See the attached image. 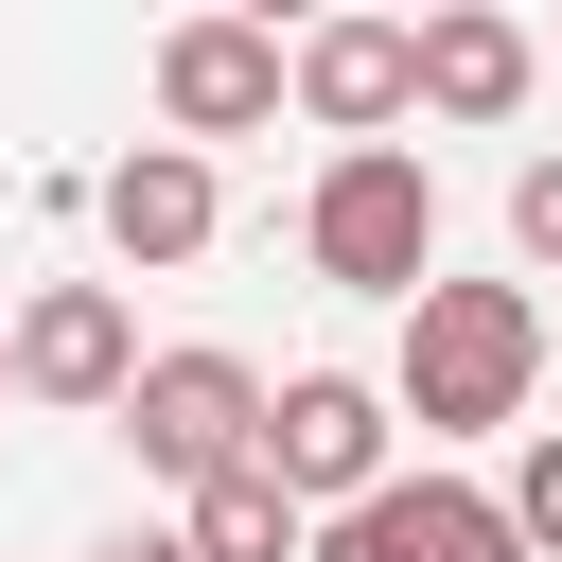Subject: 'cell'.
Wrapping results in <instances>:
<instances>
[{"label": "cell", "mask_w": 562, "mask_h": 562, "mask_svg": "<svg viewBox=\"0 0 562 562\" xmlns=\"http://www.w3.org/2000/svg\"><path fill=\"white\" fill-rule=\"evenodd\" d=\"M544 369H562L544 281H422V299H404V351H386V386H404L422 439H509Z\"/></svg>", "instance_id": "obj_1"}, {"label": "cell", "mask_w": 562, "mask_h": 562, "mask_svg": "<svg viewBox=\"0 0 562 562\" xmlns=\"http://www.w3.org/2000/svg\"><path fill=\"white\" fill-rule=\"evenodd\" d=\"M299 263L334 299H422L439 281V158L386 123V140H334L316 193H299Z\"/></svg>", "instance_id": "obj_2"}, {"label": "cell", "mask_w": 562, "mask_h": 562, "mask_svg": "<svg viewBox=\"0 0 562 562\" xmlns=\"http://www.w3.org/2000/svg\"><path fill=\"white\" fill-rule=\"evenodd\" d=\"M281 105H299V35H281V18L193 0V18L158 35V123H176V140H263Z\"/></svg>", "instance_id": "obj_3"}, {"label": "cell", "mask_w": 562, "mask_h": 562, "mask_svg": "<svg viewBox=\"0 0 562 562\" xmlns=\"http://www.w3.org/2000/svg\"><path fill=\"white\" fill-rule=\"evenodd\" d=\"M105 422L140 439V474H158V492H193V474L263 457V369H246V351H140V386H123Z\"/></svg>", "instance_id": "obj_4"}, {"label": "cell", "mask_w": 562, "mask_h": 562, "mask_svg": "<svg viewBox=\"0 0 562 562\" xmlns=\"http://www.w3.org/2000/svg\"><path fill=\"white\" fill-rule=\"evenodd\" d=\"M316 562H544V544L474 474H369L351 509H316Z\"/></svg>", "instance_id": "obj_5"}, {"label": "cell", "mask_w": 562, "mask_h": 562, "mask_svg": "<svg viewBox=\"0 0 562 562\" xmlns=\"http://www.w3.org/2000/svg\"><path fill=\"white\" fill-rule=\"evenodd\" d=\"M299 123H316V140H386V123H422V18H404V0H334V18H299Z\"/></svg>", "instance_id": "obj_6"}, {"label": "cell", "mask_w": 562, "mask_h": 562, "mask_svg": "<svg viewBox=\"0 0 562 562\" xmlns=\"http://www.w3.org/2000/svg\"><path fill=\"white\" fill-rule=\"evenodd\" d=\"M386 439H404V386H369V369H281V386H263V457H281L316 509H351L369 474H404Z\"/></svg>", "instance_id": "obj_7"}, {"label": "cell", "mask_w": 562, "mask_h": 562, "mask_svg": "<svg viewBox=\"0 0 562 562\" xmlns=\"http://www.w3.org/2000/svg\"><path fill=\"white\" fill-rule=\"evenodd\" d=\"M88 211H105V246H123V281H158V263H193L211 228H228V176H211V140H123L105 176H88Z\"/></svg>", "instance_id": "obj_8"}, {"label": "cell", "mask_w": 562, "mask_h": 562, "mask_svg": "<svg viewBox=\"0 0 562 562\" xmlns=\"http://www.w3.org/2000/svg\"><path fill=\"white\" fill-rule=\"evenodd\" d=\"M123 386H140V316H123V281H35V299H18V404L105 422Z\"/></svg>", "instance_id": "obj_9"}, {"label": "cell", "mask_w": 562, "mask_h": 562, "mask_svg": "<svg viewBox=\"0 0 562 562\" xmlns=\"http://www.w3.org/2000/svg\"><path fill=\"white\" fill-rule=\"evenodd\" d=\"M544 88V35L492 0H422V123H509Z\"/></svg>", "instance_id": "obj_10"}, {"label": "cell", "mask_w": 562, "mask_h": 562, "mask_svg": "<svg viewBox=\"0 0 562 562\" xmlns=\"http://www.w3.org/2000/svg\"><path fill=\"white\" fill-rule=\"evenodd\" d=\"M176 527H193V562H316V492H299L281 457L193 474V492H176Z\"/></svg>", "instance_id": "obj_11"}, {"label": "cell", "mask_w": 562, "mask_h": 562, "mask_svg": "<svg viewBox=\"0 0 562 562\" xmlns=\"http://www.w3.org/2000/svg\"><path fill=\"white\" fill-rule=\"evenodd\" d=\"M509 527L562 562V422H527V457H509Z\"/></svg>", "instance_id": "obj_12"}, {"label": "cell", "mask_w": 562, "mask_h": 562, "mask_svg": "<svg viewBox=\"0 0 562 562\" xmlns=\"http://www.w3.org/2000/svg\"><path fill=\"white\" fill-rule=\"evenodd\" d=\"M509 246H527V281H562V158L509 176Z\"/></svg>", "instance_id": "obj_13"}, {"label": "cell", "mask_w": 562, "mask_h": 562, "mask_svg": "<svg viewBox=\"0 0 562 562\" xmlns=\"http://www.w3.org/2000/svg\"><path fill=\"white\" fill-rule=\"evenodd\" d=\"M88 562H193V527H105Z\"/></svg>", "instance_id": "obj_14"}, {"label": "cell", "mask_w": 562, "mask_h": 562, "mask_svg": "<svg viewBox=\"0 0 562 562\" xmlns=\"http://www.w3.org/2000/svg\"><path fill=\"white\" fill-rule=\"evenodd\" d=\"M246 18H281V35H299V18H334V0H246Z\"/></svg>", "instance_id": "obj_15"}, {"label": "cell", "mask_w": 562, "mask_h": 562, "mask_svg": "<svg viewBox=\"0 0 562 562\" xmlns=\"http://www.w3.org/2000/svg\"><path fill=\"white\" fill-rule=\"evenodd\" d=\"M0 386H18V334H0Z\"/></svg>", "instance_id": "obj_16"}, {"label": "cell", "mask_w": 562, "mask_h": 562, "mask_svg": "<svg viewBox=\"0 0 562 562\" xmlns=\"http://www.w3.org/2000/svg\"><path fill=\"white\" fill-rule=\"evenodd\" d=\"M544 334H562V299H544Z\"/></svg>", "instance_id": "obj_17"}, {"label": "cell", "mask_w": 562, "mask_h": 562, "mask_svg": "<svg viewBox=\"0 0 562 562\" xmlns=\"http://www.w3.org/2000/svg\"><path fill=\"white\" fill-rule=\"evenodd\" d=\"M404 18H422V0H404Z\"/></svg>", "instance_id": "obj_18"}]
</instances>
